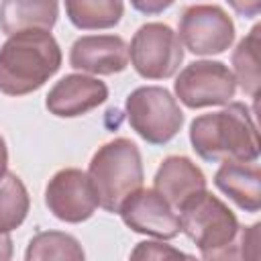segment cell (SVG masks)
<instances>
[{
	"instance_id": "cell-1",
	"label": "cell",
	"mask_w": 261,
	"mask_h": 261,
	"mask_svg": "<svg viewBox=\"0 0 261 261\" xmlns=\"http://www.w3.org/2000/svg\"><path fill=\"white\" fill-rule=\"evenodd\" d=\"M190 143L208 163L259 159L257 124L243 102H228L218 112L196 116L190 124Z\"/></svg>"
},
{
	"instance_id": "cell-2",
	"label": "cell",
	"mask_w": 261,
	"mask_h": 261,
	"mask_svg": "<svg viewBox=\"0 0 261 261\" xmlns=\"http://www.w3.org/2000/svg\"><path fill=\"white\" fill-rule=\"evenodd\" d=\"M61 49L49 31H20L0 47V92L24 96L39 90L61 67Z\"/></svg>"
},
{
	"instance_id": "cell-3",
	"label": "cell",
	"mask_w": 261,
	"mask_h": 261,
	"mask_svg": "<svg viewBox=\"0 0 261 261\" xmlns=\"http://www.w3.org/2000/svg\"><path fill=\"white\" fill-rule=\"evenodd\" d=\"M177 214L181 232L198 247L204 259H239L241 224L220 198L202 190L188 198Z\"/></svg>"
},
{
	"instance_id": "cell-4",
	"label": "cell",
	"mask_w": 261,
	"mask_h": 261,
	"mask_svg": "<svg viewBox=\"0 0 261 261\" xmlns=\"http://www.w3.org/2000/svg\"><path fill=\"white\" fill-rule=\"evenodd\" d=\"M88 175L98 196V206L118 212L126 196L143 186V159L139 147L124 137L98 147L88 165Z\"/></svg>"
},
{
	"instance_id": "cell-5",
	"label": "cell",
	"mask_w": 261,
	"mask_h": 261,
	"mask_svg": "<svg viewBox=\"0 0 261 261\" xmlns=\"http://www.w3.org/2000/svg\"><path fill=\"white\" fill-rule=\"evenodd\" d=\"M126 120L130 128L149 145L169 143L184 124V112L169 90L161 86H141L126 96Z\"/></svg>"
},
{
	"instance_id": "cell-6",
	"label": "cell",
	"mask_w": 261,
	"mask_h": 261,
	"mask_svg": "<svg viewBox=\"0 0 261 261\" xmlns=\"http://www.w3.org/2000/svg\"><path fill=\"white\" fill-rule=\"evenodd\" d=\"M128 59L141 77L167 80L184 61V45L169 24L147 22L133 35Z\"/></svg>"
},
{
	"instance_id": "cell-7",
	"label": "cell",
	"mask_w": 261,
	"mask_h": 261,
	"mask_svg": "<svg viewBox=\"0 0 261 261\" xmlns=\"http://www.w3.org/2000/svg\"><path fill=\"white\" fill-rule=\"evenodd\" d=\"M179 102L192 110L206 106H224L237 94L232 69L222 61L200 59L188 63L173 82Z\"/></svg>"
},
{
	"instance_id": "cell-8",
	"label": "cell",
	"mask_w": 261,
	"mask_h": 261,
	"mask_svg": "<svg viewBox=\"0 0 261 261\" xmlns=\"http://www.w3.org/2000/svg\"><path fill=\"white\" fill-rule=\"evenodd\" d=\"M177 37L194 55H220L234 41V22L216 4H194L184 8Z\"/></svg>"
},
{
	"instance_id": "cell-9",
	"label": "cell",
	"mask_w": 261,
	"mask_h": 261,
	"mask_svg": "<svg viewBox=\"0 0 261 261\" xmlns=\"http://www.w3.org/2000/svg\"><path fill=\"white\" fill-rule=\"evenodd\" d=\"M45 206L61 222L80 224L88 220L98 208L90 175L75 167L59 169L45 188Z\"/></svg>"
},
{
	"instance_id": "cell-10",
	"label": "cell",
	"mask_w": 261,
	"mask_h": 261,
	"mask_svg": "<svg viewBox=\"0 0 261 261\" xmlns=\"http://www.w3.org/2000/svg\"><path fill=\"white\" fill-rule=\"evenodd\" d=\"M118 214L122 222L139 234L169 241L181 232L177 210L155 188L135 190L130 196L124 198Z\"/></svg>"
},
{
	"instance_id": "cell-11",
	"label": "cell",
	"mask_w": 261,
	"mask_h": 261,
	"mask_svg": "<svg viewBox=\"0 0 261 261\" xmlns=\"http://www.w3.org/2000/svg\"><path fill=\"white\" fill-rule=\"evenodd\" d=\"M108 98V86L98 77L84 73H69L55 82L45 98V108L49 114L59 118L84 116L90 110L104 104Z\"/></svg>"
},
{
	"instance_id": "cell-12",
	"label": "cell",
	"mask_w": 261,
	"mask_h": 261,
	"mask_svg": "<svg viewBox=\"0 0 261 261\" xmlns=\"http://www.w3.org/2000/svg\"><path fill=\"white\" fill-rule=\"evenodd\" d=\"M69 65L94 75L120 73L128 65V45L118 35H84L69 49Z\"/></svg>"
},
{
	"instance_id": "cell-13",
	"label": "cell",
	"mask_w": 261,
	"mask_h": 261,
	"mask_svg": "<svg viewBox=\"0 0 261 261\" xmlns=\"http://www.w3.org/2000/svg\"><path fill=\"white\" fill-rule=\"evenodd\" d=\"M153 188L175 210H179V206L188 198L206 190V175L190 157L169 155L161 161L153 177Z\"/></svg>"
},
{
	"instance_id": "cell-14",
	"label": "cell",
	"mask_w": 261,
	"mask_h": 261,
	"mask_svg": "<svg viewBox=\"0 0 261 261\" xmlns=\"http://www.w3.org/2000/svg\"><path fill=\"white\" fill-rule=\"evenodd\" d=\"M214 186L241 210L251 214L259 212L261 169L257 161H222V165L214 173Z\"/></svg>"
},
{
	"instance_id": "cell-15",
	"label": "cell",
	"mask_w": 261,
	"mask_h": 261,
	"mask_svg": "<svg viewBox=\"0 0 261 261\" xmlns=\"http://www.w3.org/2000/svg\"><path fill=\"white\" fill-rule=\"evenodd\" d=\"M59 16V0H2L0 31L14 35L20 31H51Z\"/></svg>"
},
{
	"instance_id": "cell-16",
	"label": "cell",
	"mask_w": 261,
	"mask_h": 261,
	"mask_svg": "<svg viewBox=\"0 0 261 261\" xmlns=\"http://www.w3.org/2000/svg\"><path fill=\"white\" fill-rule=\"evenodd\" d=\"M69 22L80 31L112 29L124 12L122 0H63Z\"/></svg>"
},
{
	"instance_id": "cell-17",
	"label": "cell",
	"mask_w": 261,
	"mask_h": 261,
	"mask_svg": "<svg viewBox=\"0 0 261 261\" xmlns=\"http://www.w3.org/2000/svg\"><path fill=\"white\" fill-rule=\"evenodd\" d=\"M259 37H261V24H255L251 33L239 41L237 49L232 51V75L234 82L241 86V90L249 98H257L259 84H261V71H259Z\"/></svg>"
},
{
	"instance_id": "cell-18",
	"label": "cell",
	"mask_w": 261,
	"mask_h": 261,
	"mask_svg": "<svg viewBox=\"0 0 261 261\" xmlns=\"http://www.w3.org/2000/svg\"><path fill=\"white\" fill-rule=\"evenodd\" d=\"M86 253L80 241L61 230H43L37 232L24 251L27 261H45V259H65V261H84Z\"/></svg>"
},
{
	"instance_id": "cell-19",
	"label": "cell",
	"mask_w": 261,
	"mask_h": 261,
	"mask_svg": "<svg viewBox=\"0 0 261 261\" xmlns=\"http://www.w3.org/2000/svg\"><path fill=\"white\" fill-rule=\"evenodd\" d=\"M31 208L29 192L22 184V179L6 171L0 177V232H10L18 228Z\"/></svg>"
},
{
	"instance_id": "cell-20",
	"label": "cell",
	"mask_w": 261,
	"mask_h": 261,
	"mask_svg": "<svg viewBox=\"0 0 261 261\" xmlns=\"http://www.w3.org/2000/svg\"><path fill=\"white\" fill-rule=\"evenodd\" d=\"M177 257H190V255L159 241H143L130 253V259H177Z\"/></svg>"
},
{
	"instance_id": "cell-21",
	"label": "cell",
	"mask_w": 261,
	"mask_h": 261,
	"mask_svg": "<svg viewBox=\"0 0 261 261\" xmlns=\"http://www.w3.org/2000/svg\"><path fill=\"white\" fill-rule=\"evenodd\" d=\"M175 0H130L133 8L147 14V16H153V14H161L163 10H167Z\"/></svg>"
},
{
	"instance_id": "cell-22",
	"label": "cell",
	"mask_w": 261,
	"mask_h": 261,
	"mask_svg": "<svg viewBox=\"0 0 261 261\" xmlns=\"http://www.w3.org/2000/svg\"><path fill=\"white\" fill-rule=\"evenodd\" d=\"M226 2L243 18H255L261 12V0H226Z\"/></svg>"
},
{
	"instance_id": "cell-23",
	"label": "cell",
	"mask_w": 261,
	"mask_h": 261,
	"mask_svg": "<svg viewBox=\"0 0 261 261\" xmlns=\"http://www.w3.org/2000/svg\"><path fill=\"white\" fill-rule=\"evenodd\" d=\"M12 239L10 232H0V261L12 259Z\"/></svg>"
},
{
	"instance_id": "cell-24",
	"label": "cell",
	"mask_w": 261,
	"mask_h": 261,
	"mask_svg": "<svg viewBox=\"0 0 261 261\" xmlns=\"http://www.w3.org/2000/svg\"><path fill=\"white\" fill-rule=\"evenodd\" d=\"M8 171V149H6V141L0 135V177Z\"/></svg>"
}]
</instances>
